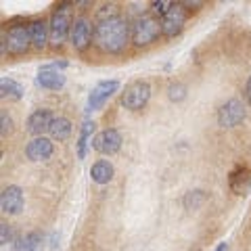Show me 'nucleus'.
Instances as JSON below:
<instances>
[{"instance_id": "nucleus-1", "label": "nucleus", "mask_w": 251, "mask_h": 251, "mask_svg": "<svg viewBox=\"0 0 251 251\" xmlns=\"http://www.w3.org/2000/svg\"><path fill=\"white\" fill-rule=\"evenodd\" d=\"M130 42V23L124 17H111L96 21L94 25V44L103 53L117 54L122 53Z\"/></svg>"}, {"instance_id": "nucleus-2", "label": "nucleus", "mask_w": 251, "mask_h": 251, "mask_svg": "<svg viewBox=\"0 0 251 251\" xmlns=\"http://www.w3.org/2000/svg\"><path fill=\"white\" fill-rule=\"evenodd\" d=\"M72 25L73 21H72V15H69V9L67 6H59L53 13L51 23H48V27H51V44L54 48H59L67 40V36L72 34Z\"/></svg>"}, {"instance_id": "nucleus-3", "label": "nucleus", "mask_w": 251, "mask_h": 251, "mask_svg": "<svg viewBox=\"0 0 251 251\" xmlns=\"http://www.w3.org/2000/svg\"><path fill=\"white\" fill-rule=\"evenodd\" d=\"M159 32H161V21L151 15H143L141 19H136L134 27H132V42L136 46H146L159 36Z\"/></svg>"}, {"instance_id": "nucleus-4", "label": "nucleus", "mask_w": 251, "mask_h": 251, "mask_svg": "<svg viewBox=\"0 0 251 251\" xmlns=\"http://www.w3.org/2000/svg\"><path fill=\"white\" fill-rule=\"evenodd\" d=\"M149 99H151V86L146 82L138 80V82H132L126 88V92L122 94V105L130 111H138L149 103Z\"/></svg>"}, {"instance_id": "nucleus-5", "label": "nucleus", "mask_w": 251, "mask_h": 251, "mask_svg": "<svg viewBox=\"0 0 251 251\" xmlns=\"http://www.w3.org/2000/svg\"><path fill=\"white\" fill-rule=\"evenodd\" d=\"M30 46H32L30 27H23V25L11 27L9 34H4L2 38V53H6V48H9V53L13 54H23Z\"/></svg>"}, {"instance_id": "nucleus-6", "label": "nucleus", "mask_w": 251, "mask_h": 251, "mask_svg": "<svg viewBox=\"0 0 251 251\" xmlns=\"http://www.w3.org/2000/svg\"><path fill=\"white\" fill-rule=\"evenodd\" d=\"M245 120V107L239 99H230L218 111V124L222 128H234Z\"/></svg>"}, {"instance_id": "nucleus-7", "label": "nucleus", "mask_w": 251, "mask_h": 251, "mask_svg": "<svg viewBox=\"0 0 251 251\" xmlns=\"http://www.w3.org/2000/svg\"><path fill=\"white\" fill-rule=\"evenodd\" d=\"M186 23V11L182 9V4H172L170 11L161 17V34L163 36H176L182 32V27Z\"/></svg>"}, {"instance_id": "nucleus-8", "label": "nucleus", "mask_w": 251, "mask_h": 251, "mask_svg": "<svg viewBox=\"0 0 251 251\" xmlns=\"http://www.w3.org/2000/svg\"><path fill=\"white\" fill-rule=\"evenodd\" d=\"M92 146L103 155H115L122 149V134L115 128H107L92 138Z\"/></svg>"}, {"instance_id": "nucleus-9", "label": "nucleus", "mask_w": 251, "mask_h": 251, "mask_svg": "<svg viewBox=\"0 0 251 251\" xmlns=\"http://www.w3.org/2000/svg\"><path fill=\"white\" fill-rule=\"evenodd\" d=\"M120 88V82L117 80H105V82H99L96 86L92 88V92L88 96V109L90 111H96L101 109L105 103L111 99V94Z\"/></svg>"}, {"instance_id": "nucleus-10", "label": "nucleus", "mask_w": 251, "mask_h": 251, "mask_svg": "<svg viewBox=\"0 0 251 251\" xmlns=\"http://www.w3.org/2000/svg\"><path fill=\"white\" fill-rule=\"evenodd\" d=\"M0 209H2V214L9 215H15L23 209V191H21V186L11 184L4 188L2 195H0Z\"/></svg>"}, {"instance_id": "nucleus-11", "label": "nucleus", "mask_w": 251, "mask_h": 251, "mask_svg": "<svg viewBox=\"0 0 251 251\" xmlns=\"http://www.w3.org/2000/svg\"><path fill=\"white\" fill-rule=\"evenodd\" d=\"M72 44L75 51H86L90 40H92V27H90V21L86 17H78L73 19V25H72Z\"/></svg>"}, {"instance_id": "nucleus-12", "label": "nucleus", "mask_w": 251, "mask_h": 251, "mask_svg": "<svg viewBox=\"0 0 251 251\" xmlns=\"http://www.w3.org/2000/svg\"><path fill=\"white\" fill-rule=\"evenodd\" d=\"M54 146H53V141L46 136H38V138H32L30 143L25 146V155L27 159L32 161H42V159H48L53 155Z\"/></svg>"}, {"instance_id": "nucleus-13", "label": "nucleus", "mask_w": 251, "mask_h": 251, "mask_svg": "<svg viewBox=\"0 0 251 251\" xmlns=\"http://www.w3.org/2000/svg\"><path fill=\"white\" fill-rule=\"evenodd\" d=\"M53 120L54 117L51 115V111L48 109H36L30 117H27V132L38 138V136H42V132L51 130Z\"/></svg>"}, {"instance_id": "nucleus-14", "label": "nucleus", "mask_w": 251, "mask_h": 251, "mask_svg": "<svg viewBox=\"0 0 251 251\" xmlns=\"http://www.w3.org/2000/svg\"><path fill=\"white\" fill-rule=\"evenodd\" d=\"M36 82H38V86H42V88L59 90V88L65 86V75H63L59 69H53L51 65H44V67H42L40 72H38Z\"/></svg>"}, {"instance_id": "nucleus-15", "label": "nucleus", "mask_w": 251, "mask_h": 251, "mask_svg": "<svg viewBox=\"0 0 251 251\" xmlns=\"http://www.w3.org/2000/svg\"><path fill=\"white\" fill-rule=\"evenodd\" d=\"M30 36H32V46L42 51L46 46V42H51V27H48L46 21L38 19L30 25Z\"/></svg>"}, {"instance_id": "nucleus-16", "label": "nucleus", "mask_w": 251, "mask_h": 251, "mask_svg": "<svg viewBox=\"0 0 251 251\" xmlns=\"http://www.w3.org/2000/svg\"><path fill=\"white\" fill-rule=\"evenodd\" d=\"M90 176L96 184H107L113 178V165H111L107 159H99L92 167H90Z\"/></svg>"}, {"instance_id": "nucleus-17", "label": "nucleus", "mask_w": 251, "mask_h": 251, "mask_svg": "<svg viewBox=\"0 0 251 251\" xmlns=\"http://www.w3.org/2000/svg\"><path fill=\"white\" fill-rule=\"evenodd\" d=\"M48 134H51V138H54V141H65V138H69V134H72V122H69L67 117H54Z\"/></svg>"}, {"instance_id": "nucleus-18", "label": "nucleus", "mask_w": 251, "mask_h": 251, "mask_svg": "<svg viewBox=\"0 0 251 251\" xmlns=\"http://www.w3.org/2000/svg\"><path fill=\"white\" fill-rule=\"evenodd\" d=\"M0 94H2V99H21L23 96V88H21V84H17L15 80L11 78H2L0 80Z\"/></svg>"}, {"instance_id": "nucleus-19", "label": "nucleus", "mask_w": 251, "mask_h": 251, "mask_svg": "<svg viewBox=\"0 0 251 251\" xmlns=\"http://www.w3.org/2000/svg\"><path fill=\"white\" fill-rule=\"evenodd\" d=\"M92 130H94V124L86 120L80 130V138H78V157L84 159L86 157V149H88V143H90V136H92Z\"/></svg>"}, {"instance_id": "nucleus-20", "label": "nucleus", "mask_w": 251, "mask_h": 251, "mask_svg": "<svg viewBox=\"0 0 251 251\" xmlns=\"http://www.w3.org/2000/svg\"><path fill=\"white\" fill-rule=\"evenodd\" d=\"M205 199H207V195L203 191H191V193H186L184 195V199H182V205L186 209H197L205 203Z\"/></svg>"}, {"instance_id": "nucleus-21", "label": "nucleus", "mask_w": 251, "mask_h": 251, "mask_svg": "<svg viewBox=\"0 0 251 251\" xmlns=\"http://www.w3.org/2000/svg\"><path fill=\"white\" fill-rule=\"evenodd\" d=\"M40 243H42V234L40 233H30L25 239L19 241L17 251H38Z\"/></svg>"}, {"instance_id": "nucleus-22", "label": "nucleus", "mask_w": 251, "mask_h": 251, "mask_svg": "<svg viewBox=\"0 0 251 251\" xmlns=\"http://www.w3.org/2000/svg\"><path fill=\"white\" fill-rule=\"evenodd\" d=\"M184 96H186L184 84H170V88H167V99L174 101V103H180V101H184Z\"/></svg>"}, {"instance_id": "nucleus-23", "label": "nucleus", "mask_w": 251, "mask_h": 251, "mask_svg": "<svg viewBox=\"0 0 251 251\" xmlns=\"http://www.w3.org/2000/svg\"><path fill=\"white\" fill-rule=\"evenodd\" d=\"M11 239H13V233L9 224H0V245H9Z\"/></svg>"}, {"instance_id": "nucleus-24", "label": "nucleus", "mask_w": 251, "mask_h": 251, "mask_svg": "<svg viewBox=\"0 0 251 251\" xmlns=\"http://www.w3.org/2000/svg\"><path fill=\"white\" fill-rule=\"evenodd\" d=\"M0 124H2V128H0V134L6 136V134H9V132L13 130V120H11V117L6 115V113H2V115H0Z\"/></svg>"}, {"instance_id": "nucleus-25", "label": "nucleus", "mask_w": 251, "mask_h": 251, "mask_svg": "<svg viewBox=\"0 0 251 251\" xmlns=\"http://www.w3.org/2000/svg\"><path fill=\"white\" fill-rule=\"evenodd\" d=\"M151 6H153V11H155V13H159V15L163 17L165 13L170 11V6H172V4H170V2H163V0H159V2H153Z\"/></svg>"}, {"instance_id": "nucleus-26", "label": "nucleus", "mask_w": 251, "mask_h": 251, "mask_svg": "<svg viewBox=\"0 0 251 251\" xmlns=\"http://www.w3.org/2000/svg\"><path fill=\"white\" fill-rule=\"evenodd\" d=\"M215 251H228V243H220V245L215 247Z\"/></svg>"}, {"instance_id": "nucleus-27", "label": "nucleus", "mask_w": 251, "mask_h": 251, "mask_svg": "<svg viewBox=\"0 0 251 251\" xmlns=\"http://www.w3.org/2000/svg\"><path fill=\"white\" fill-rule=\"evenodd\" d=\"M247 101H249V105H251V78H249V82H247Z\"/></svg>"}]
</instances>
